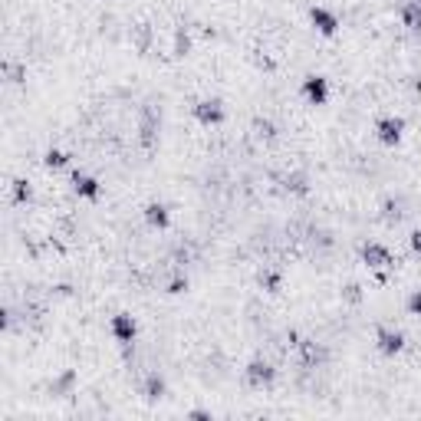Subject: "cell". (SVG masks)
Returning a JSON list of instances; mask_svg holds the SVG:
<instances>
[{"mask_svg": "<svg viewBox=\"0 0 421 421\" xmlns=\"http://www.w3.org/2000/svg\"><path fill=\"white\" fill-rule=\"evenodd\" d=\"M401 24H405V26H411V30H415V26H421V7H418V3H415V0L401 7Z\"/></svg>", "mask_w": 421, "mask_h": 421, "instance_id": "19", "label": "cell"}, {"mask_svg": "<svg viewBox=\"0 0 421 421\" xmlns=\"http://www.w3.org/2000/svg\"><path fill=\"white\" fill-rule=\"evenodd\" d=\"M244 382L254 388V392L273 388V382H277V365L267 362V359H250L244 369Z\"/></svg>", "mask_w": 421, "mask_h": 421, "instance_id": "1", "label": "cell"}, {"mask_svg": "<svg viewBox=\"0 0 421 421\" xmlns=\"http://www.w3.org/2000/svg\"><path fill=\"white\" fill-rule=\"evenodd\" d=\"M300 93H303V99L309 105H326V99H329L326 76H306V79L300 82Z\"/></svg>", "mask_w": 421, "mask_h": 421, "instance_id": "7", "label": "cell"}, {"mask_svg": "<svg viewBox=\"0 0 421 421\" xmlns=\"http://www.w3.org/2000/svg\"><path fill=\"white\" fill-rule=\"evenodd\" d=\"M191 116L198 118L204 129H214L224 122V102L221 99H201L198 105H191Z\"/></svg>", "mask_w": 421, "mask_h": 421, "instance_id": "2", "label": "cell"}, {"mask_svg": "<svg viewBox=\"0 0 421 421\" xmlns=\"http://www.w3.org/2000/svg\"><path fill=\"white\" fill-rule=\"evenodd\" d=\"M187 418H210V411H187Z\"/></svg>", "mask_w": 421, "mask_h": 421, "instance_id": "26", "label": "cell"}, {"mask_svg": "<svg viewBox=\"0 0 421 421\" xmlns=\"http://www.w3.org/2000/svg\"><path fill=\"white\" fill-rule=\"evenodd\" d=\"M283 185H286V191H293V194H306V191H309V178H306L303 171H293V175L283 178Z\"/></svg>", "mask_w": 421, "mask_h": 421, "instance_id": "16", "label": "cell"}, {"mask_svg": "<svg viewBox=\"0 0 421 421\" xmlns=\"http://www.w3.org/2000/svg\"><path fill=\"white\" fill-rule=\"evenodd\" d=\"M254 132H257V139H277V132H280V129H277V125H273V122H270V118L267 116H257V118H254Z\"/></svg>", "mask_w": 421, "mask_h": 421, "instance_id": "17", "label": "cell"}, {"mask_svg": "<svg viewBox=\"0 0 421 421\" xmlns=\"http://www.w3.org/2000/svg\"><path fill=\"white\" fill-rule=\"evenodd\" d=\"M145 221H148V227H155V231H164V227L171 224L168 204H162V201H152V204H145Z\"/></svg>", "mask_w": 421, "mask_h": 421, "instance_id": "12", "label": "cell"}, {"mask_svg": "<svg viewBox=\"0 0 421 421\" xmlns=\"http://www.w3.org/2000/svg\"><path fill=\"white\" fill-rule=\"evenodd\" d=\"M76 385H79V375H76V369H63L59 375H53L49 378V395L56 398H66L76 392Z\"/></svg>", "mask_w": 421, "mask_h": 421, "instance_id": "10", "label": "cell"}, {"mask_svg": "<svg viewBox=\"0 0 421 421\" xmlns=\"http://www.w3.org/2000/svg\"><path fill=\"white\" fill-rule=\"evenodd\" d=\"M401 132H405V118L401 116H385L375 122V139L382 141V145H398Z\"/></svg>", "mask_w": 421, "mask_h": 421, "instance_id": "4", "label": "cell"}, {"mask_svg": "<svg viewBox=\"0 0 421 421\" xmlns=\"http://www.w3.org/2000/svg\"><path fill=\"white\" fill-rule=\"evenodd\" d=\"M411 250H415V254H421V231H415V234H411Z\"/></svg>", "mask_w": 421, "mask_h": 421, "instance_id": "25", "label": "cell"}, {"mask_svg": "<svg viewBox=\"0 0 421 421\" xmlns=\"http://www.w3.org/2000/svg\"><path fill=\"white\" fill-rule=\"evenodd\" d=\"M187 49H191V33H187V26H175V53L185 56Z\"/></svg>", "mask_w": 421, "mask_h": 421, "instance_id": "20", "label": "cell"}, {"mask_svg": "<svg viewBox=\"0 0 421 421\" xmlns=\"http://www.w3.org/2000/svg\"><path fill=\"white\" fill-rule=\"evenodd\" d=\"M187 290V277L185 273H175L171 280H168V293H185Z\"/></svg>", "mask_w": 421, "mask_h": 421, "instance_id": "23", "label": "cell"}, {"mask_svg": "<svg viewBox=\"0 0 421 421\" xmlns=\"http://www.w3.org/2000/svg\"><path fill=\"white\" fill-rule=\"evenodd\" d=\"M109 332H112V339H116V342L129 346V342H135V336H139V323H135L129 313H118V316H112Z\"/></svg>", "mask_w": 421, "mask_h": 421, "instance_id": "6", "label": "cell"}, {"mask_svg": "<svg viewBox=\"0 0 421 421\" xmlns=\"http://www.w3.org/2000/svg\"><path fill=\"white\" fill-rule=\"evenodd\" d=\"M359 254H362L365 267H372V270L392 267V263H395V260H392V250H388V247H382V244H375V240H369V244L359 247Z\"/></svg>", "mask_w": 421, "mask_h": 421, "instance_id": "8", "label": "cell"}, {"mask_svg": "<svg viewBox=\"0 0 421 421\" xmlns=\"http://www.w3.org/2000/svg\"><path fill=\"white\" fill-rule=\"evenodd\" d=\"M382 217H385L388 224H398L401 217H405V201L401 198H385L382 201Z\"/></svg>", "mask_w": 421, "mask_h": 421, "instance_id": "14", "label": "cell"}, {"mask_svg": "<svg viewBox=\"0 0 421 421\" xmlns=\"http://www.w3.org/2000/svg\"><path fill=\"white\" fill-rule=\"evenodd\" d=\"M296 346H300V362H303L306 369H323V365L329 362V349L323 342L303 339V342H296Z\"/></svg>", "mask_w": 421, "mask_h": 421, "instance_id": "5", "label": "cell"}, {"mask_svg": "<svg viewBox=\"0 0 421 421\" xmlns=\"http://www.w3.org/2000/svg\"><path fill=\"white\" fill-rule=\"evenodd\" d=\"M260 286L267 293H280L283 290V273L280 270H263V273H260Z\"/></svg>", "mask_w": 421, "mask_h": 421, "instance_id": "15", "label": "cell"}, {"mask_svg": "<svg viewBox=\"0 0 421 421\" xmlns=\"http://www.w3.org/2000/svg\"><path fill=\"white\" fill-rule=\"evenodd\" d=\"M72 191H76L79 198H86V201H99V194H102V185H99L93 175L72 171Z\"/></svg>", "mask_w": 421, "mask_h": 421, "instance_id": "11", "label": "cell"}, {"mask_svg": "<svg viewBox=\"0 0 421 421\" xmlns=\"http://www.w3.org/2000/svg\"><path fill=\"white\" fill-rule=\"evenodd\" d=\"M164 392H168V385H164V375H158V372L145 375V382H141V395L148 398V401H158V398H164Z\"/></svg>", "mask_w": 421, "mask_h": 421, "instance_id": "13", "label": "cell"}, {"mask_svg": "<svg viewBox=\"0 0 421 421\" xmlns=\"http://www.w3.org/2000/svg\"><path fill=\"white\" fill-rule=\"evenodd\" d=\"M43 164H47V168H63V164H70V155L59 152V148H49L47 158H43Z\"/></svg>", "mask_w": 421, "mask_h": 421, "instance_id": "21", "label": "cell"}, {"mask_svg": "<svg viewBox=\"0 0 421 421\" xmlns=\"http://www.w3.org/2000/svg\"><path fill=\"white\" fill-rule=\"evenodd\" d=\"M342 296H346L349 303H359V300H362V286H359V283H346V290H342Z\"/></svg>", "mask_w": 421, "mask_h": 421, "instance_id": "24", "label": "cell"}, {"mask_svg": "<svg viewBox=\"0 0 421 421\" xmlns=\"http://www.w3.org/2000/svg\"><path fill=\"white\" fill-rule=\"evenodd\" d=\"M309 24L319 30L323 36H336L339 33V17L326 7H309Z\"/></svg>", "mask_w": 421, "mask_h": 421, "instance_id": "9", "label": "cell"}, {"mask_svg": "<svg viewBox=\"0 0 421 421\" xmlns=\"http://www.w3.org/2000/svg\"><path fill=\"white\" fill-rule=\"evenodd\" d=\"M10 198H13V204H26V201H33V187H30V181H13Z\"/></svg>", "mask_w": 421, "mask_h": 421, "instance_id": "18", "label": "cell"}, {"mask_svg": "<svg viewBox=\"0 0 421 421\" xmlns=\"http://www.w3.org/2000/svg\"><path fill=\"white\" fill-rule=\"evenodd\" d=\"M405 313L408 316H421V290H411L405 300Z\"/></svg>", "mask_w": 421, "mask_h": 421, "instance_id": "22", "label": "cell"}, {"mask_svg": "<svg viewBox=\"0 0 421 421\" xmlns=\"http://www.w3.org/2000/svg\"><path fill=\"white\" fill-rule=\"evenodd\" d=\"M375 349L382 355H398L405 349V332H398L392 326H375Z\"/></svg>", "mask_w": 421, "mask_h": 421, "instance_id": "3", "label": "cell"}]
</instances>
